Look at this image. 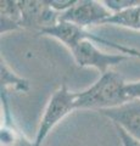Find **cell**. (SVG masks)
I'll list each match as a JSON object with an SVG mask.
<instances>
[{"label":"cell","mask_w":140,"mask_h":146,"mask_svg":"<svg viewBox=\"0 0 140 146\" xmlns=\"http://www.w3.org/2000/svg\"><path fill=\"white\" fill-rule=\"evenodd\" d=\"M125 91L130 99H140V80L127 83Z\"/></svg>","instance_id":"5bb4252c"},{"label":"cell","mask_w":140,"mask_h":146,"mask_svg":"<svg viewBox=\"0 0 140 146\" xmlns=\"http://www.w3.org/2000/svg\"><path fill=\"white\" fill-rule=\"evenodd\" d=\"M99 113L140 141V99H130L119 106L102 110Z\"/></svg>","instance_id":"52a82bcc"},{"label":"cell","mask_w":140,"mask_h":146,"mask_svg":"<svg viewBox=\"0 0 140 146\" xmlns=\"http://www.w3.org/2000/svg\"><path fill=\"white\" fill-rule=\"evenodd\" d=\"M70 51L74 58L76 63L79 67L95 68L101 74L112 70V67L132 58L130 56H127V55H123V54L104 52L96 46L95 43L88 39L77 44Z\"/></svg>","instance_id":"277c9868"},{"label":"cell","mask_w":140,"mask_h":146,"mask_svg":"<svg viewBox=\"0 0 140 146\" xmlns=\"http://www.w3.org/2000/svg\"><path fill=\"white\" fill-rule=\"evenodd\" d=\"M117 130V134L119 136V140L122 143V146H140V141L132 138L129 134H127L123 129H121L118 127H115Z\"/></svg>","instance_id":"4fadbf2b"},{"label":"cell","mask_w":140,"mask_h":146,"mask_svg":"<svg viewBox=\"0 0 140 146\" xmlns=\"http://www.w3.org/2000/svg\"><path fill=\"white\" fill-rule=\"evenodd\" d=\"M19 5L22 12V28L37 29L42 33L60 22L61 13L54 10L48 0H22Z\"/></svg>","instance_id":"8992f818"},{"label":"cell","mask_w":140,"mask_h":146,"mask_svg":"<svg viewBox=\"0 0 140 146\" xmlns=\"http://www.w3.org/2000/svg\"><path fill=\"white\" fill-rule=\"evenodd\" d=\"M29 89V82L13 72L1 57V90L6 93H9V90H13L17 93H28Z\"/></svg>","instance_id":"9c48e42d"},{"label":"cell","mask_w":140,"mask_h":146,"mask_svg":"<svg viewBox=\"0 0 140 146\" xmlns=\"http://www.w3.org/2000/svg\"><path fill=\"white\" fill-rule=\"evenodd\" d=\"M49 1V4H50V6L54 9V10H56L57 12H60V13H62V12H65V11H67L70 7H72L74 5V3L77 1V0H48Z\"/></svg>","instance_id":"7c38bea8"},{"label":"cell","mask_w":140,"mask_h":146,"mask_svg":"<svg viewBox=\"0 0 140 146\" xmlns=\"http://www.w3.org/2000/svg\"><path fill=\"white\" fill-rule=\"evenodd\" d=\"M127 82L113 70L100 76L95 83L76 93V110H102L117 107L130 100L125 91Z\"/></svg>","instance_id":"6da1fadb"},{"label":"cell","mask_w":140,"mask_h":146,"mask_svg":"<svg viewBox=\"0 0 140 146\" xmlns=\"http://www.w3.org/2000/svg\"><path fill=\"white\" fill-rule=\"evenodd\" d=\"M104 4L112 13H117L127 10L129 7L139 5L140 0H105Z\"/></svg>","instance_id":"8fae6325"},{"label":"cell","mask_w":140,"mask_h":146,"mask_svg":"<svg viewBox=\"0 0 140 146\" xmlns=\"http://www.w3.org/2000/svg\"><path fill=\"white\" fill-rule=\"evenodd\" d=\"M104 25H112L133 31H140V4L124 11L113 13Z\"/></svg>","instance_id":"30bf717a"},{"label":"cell","mask_w":140,"mask_h":146,"mask_svg":"<svg viewBox=\"0 0 140 146\" xmlns=\"http://www.w3.org/2000/svg\"><path fill=\"white\" fill-rule=\"evenodd\" d=\"M112 15L113 13L106 7L104 1L77 0L73 6L61 13L60 21L68 22L87 29L92 26L104 25Z\"/></svg>","instance_id":"5b68a950"},{"label":"cell","mask_w":140,"mask_h":146,"mask_svg":"<svg viewBox=\"0 0 140 146\" xmlns=\"http://www.w3.org/2000/svg\"><path fill=\"white\" fill-rule=\"evenodd\" d=\"M76 110V93L71 91L65 83H62L54 91L44 108L40 118L34 143L42 146L50 131L60 123L66 116Z\"/></svg>","instance_id":"7a4b0ae2"},{"label":"cell","mask_w":140,"mask_h":146,"mask_svg":"<svg viewBox=\"0 0 140 146\" xmlns=\"http://www.w3.org/2000/svg\"><path fill=\"white\" fill-rule=\"evenodd\" d=\"M40 34L46 35V36H51V38L58 40V42H61L70 50L72 48H74L76 45L79 44L80 42L88 39V40L94 42L95 44H102V45H106V46L113 48L119 54L127 55V56H130V57H139L140 58V51H138V50H135L133 48L124 46V45H122V44L113 43L106 38H102L100 35L92 33V32H89L88 29L80 28V27L68 23V22L60 21L56 26H54L49 29L43 31Z\"/></svg>","instance_id":"3957f363"},{"label":"cell","mask_w":140,"mask_h":146,"mask_svg":"<svg viewBox=\"0 0 140 146\" xmlns=\"http://www.w3.org/2000/svg\"><path fill=\"white\" fill-rule=\"evenodd\" d=\"M0 13H1V34L22 28V12L19 1L15 0L0 1Z\"/></svg>","instance_id":"ba28073f"}]
</instances>
